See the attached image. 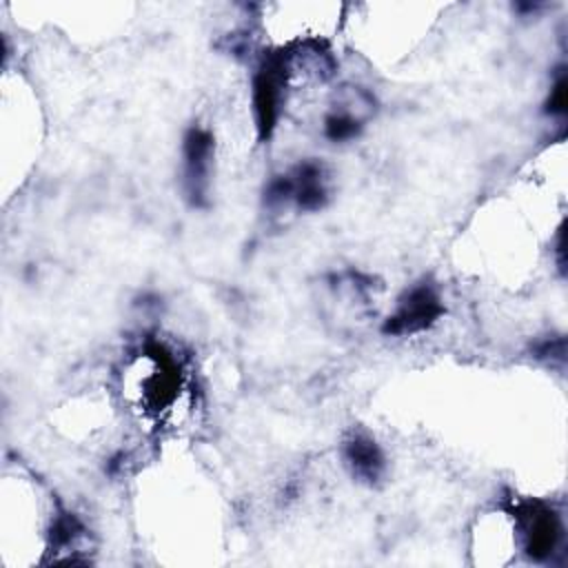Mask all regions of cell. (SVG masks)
Returning <instances> with one entry per match:
<instances>
[{
  "mask_svg": "<svg viewBox=\"0 0 568 568\" xmlns=\"http://www.w3.org/2000/svg\"><path fill=\"white\" fill-rule=\"evenodd\" d=\"M291 73V53L273 51L264 55L253 75V118L260 140H268L284 106V91Z\"/></svg>",
  "mask_w": 568,
  "mask_h": 568,
  "instance_id": "6da1fadb",
  "label": "cell"
},
{
  "mask_svg": "<svg viewBox=\"0 0 568 568\" xmlns=\"http://www.w3.org/2000/svg\"><path fill=\"white\" fill-rule=\"evenodd\" d=\"M515 521L521 548L532 561H548L564 541L561 515L544 501H524L515 506Z\"/></svg>",
  "mask_w": 568,
  "mask_h": 568,
  "instance_id": "7a4b0ae2",
  "label": "cell"
},
{
  "mask_svg": "<svg viewBox=\"0 0 568 568\" xmlns=\"http://www.w3.org/2000/svg\"><path fill=\"white\" fill-rule=\"evenodd\" d=\"M442 315H444V304L437 288L428 282H419L397 300V306L386 317L382 331L386 335L422 333L430 328Z\"/></svg>",
  "mask_w": 568,
  "mask_h": 568,
  "instance_id": "3957f363",
  "label": "cell"
},
{
  "mask_svg": "<svg viewBox=\"0 0 568 568\" xmlns=\"http://www.w3.org/2000/svg\"><path fill=\"white\" fill-rule=\"evenodd\" d=\"M182 175L184 193L191 206H206V193L211 184L213 135L202 126H191L182 140Z\"/></svg>",
  "mask_w": 568,
  "mask_h": 568,
  "instance_id": "277c9868",
  "label": "cell"
},
{
  "mask_svg": "<svg viewBox=\"0 0 568 568\" xmlns=\"http://www.w3.org/2000/svg\"><path fill=\"white\" fill-rule=\"evenodd\" d=\"M342 455H344V464L348 466L351 475L357 481L373 486L377 479H382L386 462H384L382 448L373 437L364 433H353L351 437L344 439Z\"/></svg>",
  "mask_w": 568,
  "mask_h": 568,
  "instance_id": "5b68a950",
  "label": "cell"
},
{
  "mask_svg": "<svg viewBox=\"0 0 568 568\" xmlns=\"http://www.w3.org/2000/svg\"><path fill=\"white\" fill-rule=\"evenodd\" d=\"M293 184V202L302 211H320L328 202V182L326 169L317 160L300 162L291 173Z\"/></svg>",
  "mask_w": 568,
  "mask_h": 568,
  "instance_id": "8992f818",
  "label": "cell"
},
{
  "mask_svg": "<svg viewBox=\"0 0 568 568\" xmlns=\"http://www.w3.org/2000/svg\"><path fill=\"white\" fill-rule=\"evenodd\" d=\"M364 129V122L355 120L353 115L339 111V109H331L324 118V135L331 142H348L353 138H357Z\"/></svg>",
  "mask_w": 568,
  "mask_h": 568,
  "instance_id": "52a82bcc",
  "label": "cell"
},
{
  "mask_svg": "<svg viewBox=\"0 0 568 568\" xmlns=\"http://www.w3.org/2000/svg\"><path fill=\"white\" fill-rule=\"evenodd\" d=\"M546 113L548 115H564L566 113V75L564 71L557 75V80L552 82L550 87V93H548V100L544 104Z\"/></svg>",
  "mask_w": 568,
  "mask_h": 568,
  "instance_id": "ba28073f",
  "label": "cell"
}]
</instances>
